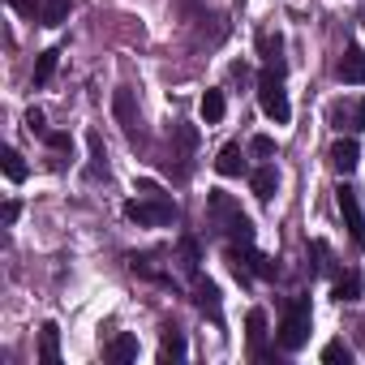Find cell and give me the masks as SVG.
<instances>
[{"label":"cell","mask_w":365,"mask_h":365,"mask_svg":"<svg viewBox=\"0 0 365 365\" xmlns=\"http://www.w3.org/2000/svg\"><path fill=\"white\" fill-rule=\"evenodd\" d=\"M258 103H262V112L275 125H288L292 108H288V95H284V61H271L262 69V78H258Z\"/></svg>","instance_id":"cell-1"},{"label":"cell","mask_w":365,"mask_h":365,"mask_svg":"<svg viewBox=\"0 0 365 365\" xmlns=\"http://www.w3.org/2000/svg\"><path fill=\"white\" fill-rule=\"evenodd\" d=\"M211 215H215V228H220L228 241L254 245V224H250V215L241 211L237 198H228V194H211Z\"/></svg>","instance_id":"cell-2"},{"label":"cell","mask_w":365,"mask_h":365,"mask_svg":"<svg viewBox=\"0 0 365 365\" xmlns=\"http://www.w3.org/2000/svg\"><path fill=\"white\" fill-rule=\"evenodd\" d=\"M305 339H309V301L305 297H292L288 309H284V322H279V348L284 352H297Z\"/></svg>","instance_id":"cell-3"},{"label":"cell","mask_w":365,"mask_h":365,"mask_svg":"<svg viewBox=\"0 0 365 365\" xmlns=\"http://www.w3.org/2000/svg\"><path fill=\"white\" fill-rule=\"evenodd\" d=\"M150 198H133V202H125V215L133 220V224H142V228H159V224H172L176 220V207L168 202V198H159L155 190H146Z\"/></svg>","instance_id":"cell-4"},{"label":"cell","mask_w":365,"mask_h":365,"mask_svg":"<svg viewBox=\"0 0 365 365\" xmlns=\"http://www.w3.org/2000/svg\"><path fill=\"white\" fill-rule=\"evenodd\" d=\"M339 215H344V228H348V237H352V245L361 250L365 245V215H361V202H356V190H339Z\"/></svg>","instance_id":"cell-5"},{"label":"cell","mask_w":365,"mask_h":365,"mask_svg":"<svg viewBox=\"0 0 365 365\" xmlns=\"http://www.w3.org/2000/svg\"><path fill=\"white\" fill-rule=\"evenodd\" d=\"M331 125H335V129H352V133H361V129H365V99L335 103V108H331Z\"/></svg>","instance_id":"cell-6"},{"label":"cell","mask_w":365,"mask_h":365,"mask_svg":"<svg viewBox=\"0 0 365 365\" xmlns=\"http://www.w3.org/2000/svg\"><path fill=\"white\" fill-rule=\"evenodd\" d=\"M250 185H254V194H258L262 202H271V198H275V190H279V172H275V163L254 168V172H250Z\"/></svg>","instance_id":"cell-7"},{"label":"cell","mask_w":365,"mask_h":365,"mask_svg":"<svg viewBox=\"0 0 365 365\" xmlns=\"http://www.w3.org/2000/svg\"><path fill=\"white\" fill-rule=\"evenodd\" d=\"M112 108H116V120L125 125V133L138 138V103H133V91H116L112 95Z\"/></svg>","instance_id":"cell-8"},{"label":"cell","mask_w":365,"mask_h":365,"mask_svg":"<svg viewBox=\"0 0 365 365\" xmlns=\"http://www.w3.org/2000/svg\"><path fill=\"white\" fill-rule=\"evenodd\" d=\"M245 335H250V356L262 361V356H267V348H262V339H267V314H262V309H250V318H245Z\"/></svg>","instance_id":"cell-9"},{"label":"cell","mask_w":365,"mask_h":365,"mask_svg":"<svg viewBox=\"0 0 365 365\" xmlns=\"http://www.w3.org/2000/svg\"><path fill=\"white\" fill-rule=\"evenodd\" d=\"M335 73H339V82L361 86V82H365V52H361V48H348V52H344V61L335 65Z\"/></svg>","instance_id":"cell-10"},{"label":"cell","mask_w":365,"mask_h":365,"mask_svg":"<svg viewBox=\"0 0 365 365\" xmlns=\"http://www.w3.org/2000/svg\"><path fill=\"white\" fill-rule=\"evenodd\" d=\"M215 172H220V176H241V172H250L245 150H241L237 142H228V146L220 150V159H215Z\"/></svg>","instance_id":"cell-11"},{"label":"cell","mask_w":365,"mask_h":365,"mask_svg":"<svg viewBox=\"0 0 365 365\" xmlns=\"http://www.w3.org/2000/svg\"><path fill=\"white\" fill-rule=\"evenodd\" d=\"M331 163H335L339 172H352V168L361 163V146H356V138H339V142L331 146Z\"/></svg>","instance_id":"cell-12"},{"label":"cell","mask_w":365,"mask_h":365,"mask_svg":"<svg viewBox=\"0 0 365 365\" xmlns=\"http://www.w3.org/2000/svg\"><path fill=\"white\" fill-rule=\"evenodd\" d=\"M39 361L43 365L61 361V331H56V322H43V331H39Z\"/></svg>","instance_id":"cell-13"},{"label":"cell","mask_w":365,"mask_h":365,"mask_svg":"<svg viewBox=\"0 0 365 365\" xmlns=\"http://www.w3.org/2000/svg\"><path fill=\"white\" fill-rule=\"evenodd\" d=\"M198 305L211 314V322H215V327L224 322V314H220V288H215L211 279H202V284H198Z\"/></svg>","instance_id":"cell-14"},{"label":"cell","mask_w":365,"mask_h":365,"mask_svg":"<svg viewBox=\"0 0 365 365\" xmlns=\"http://www.w3.org/2000/svg\"><path fill=\"white\" fill-rule=\"evenodd\" d=\"M202 120L207 125H220L224 120V91H207L202 95Z\"/></svg>","instance_id":"cell-15"},{"label":"cell","mask_w":365,"mask_h":365,"mask_svg":"<svg viewBox=\"0 0 365 365\" xmlns=\"http://www.w3.org/2000/svg\"><path fill=\"white\" fill-rule=\"evenodd\" d=\"M56 65H61V52H56V48H48V52L39 56V65H35V86H43V82H52V73H56Z\"/></svg>","instance_id":"cell-16"},{"label":"cell","mask_w":365,"mask_h":365,"mask_svg":"<svg viewBox=\"0 0 365 365\" xmlns=\"http://www.w3.org/2000/svg\"><path fill=\"white\" fill-rule=\"evenodd\" d=\"M108 356H112V361H133V356H138V339H133V335H116V339L108 344Z\"/></svg>","instance_id":"cell-17"},{"label":"cell","mask_w":365,"mask_h":365,"mask_svg":"<svg viewBox=\"0 0 365 365\" xmlns=\"http://www.w3.org/2000/svg\"><path fill=\"white\" fill-rule=\"evenodd\" d=\"M43 26H61L69 18V0H43V9H39Z\"/></svg>","instance_id":"cell-18"},{"label":"cell","mask_w":365,"mask_h":365,"mask_svg":"<svg viewBox=\"0 0 365 365\" xmlns=\"http://www.w3.org/2000/svg\"><path fill=\"white\" fill-rule=\"evenodd\" d=\"M5 176L14 180V185H22V180H26V163H22V155L14 146H5Z\"/></svg>","instance_id":"cell-19"},{"label":"cell","mask_w":365,"mask_h":365,"mask_svg":"<svg viewBox=\"0 0 365 365\" xmlns=\"http://www.w3.org/2000/svg\"><path fill=\"white\" fill-rule=\"evenodd\" d=\"M159 356H163V361H180V356H185V339H180L176 331H163V348H159Z\"/></svg>","instance_id":"cell-20"},{"label":"cell","mask_w":365,"mask_h":365,"mask_svg":"<svg viewBox=\"0 0 365 365\" xmlns=\"http://www.w3.org/2000/svg\"><path fill=\"white\" fill-rule=\"evenodd\" d=\"M86 142H91V172H95V176H99V172H108V155H103V138H99V133H91Z\"/></svg>","instance_id":"cell-21"},{"label":"cell","mask_w":365,"mask_h":365,"mask_svg":"<svg viewBox=\"0 0 365 365\" xmlns=\"http://www.w3.org/2000/svg\"><path fill=\"white\" fill-rule=\"evenodd\" d=\"M356 297H361V279H356V275L335 279V301H356Z\"/></svg>","instance_id":"cell-22"},{"label":"cell","mask_w":365,"mask_h":365,"mask_svg":"<svg viewBox=\"0 0 365 365\" xmlns=\"http://www.w3.org/2000/svg\"><path fill=\"white\" fill-rule=\"evenodd\" d=\"M322 361H331V365H339V361H344V365H348V361H352V348L335 339V344H327V348H322Z\"/></svg>","instance_id":"cell-23"},{"label":"cell","mask_w":365,"mask_h":365,"mask_svg":"<svg viewBox=\"0 0 365 365\" xmlns=\"http://www.w3.org/2000/svg\"><path fill=\"white\" fill-rule=\"evenodd\" d=\"M250 150H254V155H258V159H271V155H275V142H271V138H267V133H258V138H254V142H250Z\"/></svg>","instance_id":"cell-24"},{"label":"cell","mask_w":365,"mask_h":365,"mask_svg":"<svg viewBox=\"0 0 365 365\" xmlns=\"http://www.w3.org/2000/svg\"><path fill=\"white\" fill-rule=\"evenodd\" d=\"M26 125H31V133H48V125H43V112H39V108H31V112H26Z\"/></svg>","instance_id":"cell-25"},{"label":"cell","mask_w":365,"mask_h":365,"mask_svg":"<svg viewBox=\"0 0 365 365\" xmlns=\"http://www.w3.org/2000/svg\"><path fill=\"white\" fill-rule=\"evenodd\" d=\"M43 138H48V146H52V150H69V146H73V142H69V133H43Z\"/></svg>","instance_id":"cell-26"},{"label":"cell","mask_w":365,"mask_h":365,"mask_svg":"<svg viewBox=\"0 0 365 365\" xmlns=\"http://www.w3.org/2000/svg\"><path fill=\"white\" fill-rule=\"evenodd\" d=\"M9 5H14L22 18H35V0H9Z\"/></svg>","instance_id":"cell-27"},{"label":"cell","mask_w":365,"mask_h":365,"mask_svg":"<svg viewBox=\"0 0 365 365\" xmlns=\"http://www.w3.org/2000/svg\"><path fill=\"white\" fill-rule=\"evenodd\" d=\"M18 211H22L18 202H5V224H14V220H18Z\"/></svg>","instance_id":"cell-28"}]
</instances>
